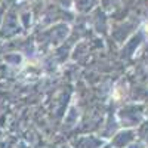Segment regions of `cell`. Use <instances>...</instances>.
<instances>
[{
  "label": "cell",
  "instance_id": "cell-1",
  "mask_svg": "<svg viewBox=\"0 0 148 148\" xmlns=\"http://www.w3.org/2000/svg\"><path fill=\"white\" fill-rule=\"evenodd\" d=\"M145 31H147V33H148V24H147V27H145Z\"/></svg>",
  "mask_w": 148,
  "mask_h": 148
}]
</instances>
